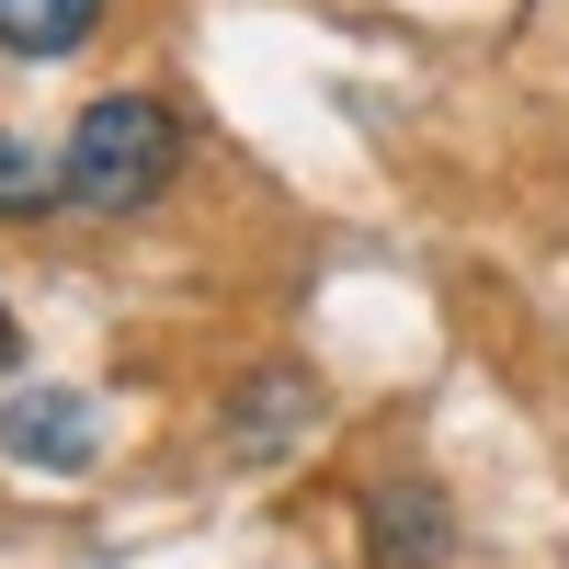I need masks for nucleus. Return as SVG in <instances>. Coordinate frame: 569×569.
Returning a JSON list of instances; mask_svg holds the SVG:
<instances>
[{"mask_svg": "<svg viewBox=\"0 0 569 569\" xmlns=\"http://www.w3.org/2000/svg\"><path fill=\"white\" fill-rule=\"evenodd\" d=\"M91 23H103V0H0V46L12 58H69Z\"/></svg>", "mask_w": 569, "mask_h": 569, "instance_id": "nucleus-4", "label": "nucleus"}, {"mask_svg": "<svg viewBox=\"0 0 569 569\" xmlns=\"http://www.w3.org/2000/svg\"><path fill=\"white\" fill-rule=\"evenodd\" d=\"M0 456H12V467H46V479H80V467H91V399H69V388H12V399H0Z\"/></svg>", "mask_w": 569, "mask_h": 569, "instance_id": "nucleus-2", "label": "nucleus"}, {"mask_svg": "<svg viewBox=\"0 0 569 569\" xmlns=\"http://www.w3.org/2000/svg\"><path fill=\"white\" fill-rule=\"evenodd\" d=\"M0 365H12V308H0Z\"/></svg>", "mask_w": 569, "mask_h": 569, "instance_id": "nucleus-7", "label": "nucleus"}, {"mask_svg": "<svg viewBox=\"0 0 569 569\" xmlns=\"http://www.w3.org/2000/svg\"><path fill=\"white\" fill-rule=\"evenodd\" d=\"M273 421H308V388H297V376H273V388L240 410V456H251V467L273 456Z\"/></svg>", "mask_w": 569, "mask_h": 569, "instance_id": "nucleus-6", "label": "nucleus"}, {"mask_svg": "<svg viewBox=\"0 0 569 569\" xmlns=\"http://www.w3.org/2000/svg\"><path fill=\"white\" fill-rule=\"evenodd\" d=\"M365 547H376V569H445V547H456L445 490H433V479L376 490V501H365Z\"/></svg>", "mask_w": 569, "mask_h": 569, "instance_id": "nucleus-3", "label": "nucleus"}, {"mask_svg": "<svg viewBox=\"0 0 569 569\" xmlns=\"http://www.w3.org/2000/svg\"><path fill=\"white\" fill-rule=\"evenodd\" d=\"M58 171H69V194L91 217H126V206H149L160 182L182 171V126H171V103H149V91H103V103L80 114Z\"/></svg>", "mask_w": 569, "mask_h": 569, "instance_id": "nucleus-1", "label": "nucleus"}, {"mask_svg": "<svg viewBox=\"0 0 569 569\" xmlns=\"http://www.w3.org/2000/svg\"><path fill=\"white\" fill-rule=\"evenodd\" d=\"M69 194V171H46L23 137H0V217H34V206H58Z\"/></svg>", "mask_w": 569, "mask_h": 569, "instance_id": "nucleus-5", "label": "nucleus"}]
</instances>
